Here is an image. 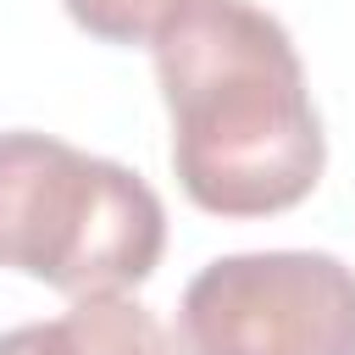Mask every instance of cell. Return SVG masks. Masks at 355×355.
I'll use <instances>...</instances> for the list:
<instances>
[{"mask_svg":"<svg viewBox=\"0 0 355 355\" xmlns=\"http://www.w3.org/2000/svg\"><path fill=\"white\" fill-rule=\"evenodd\" d=\"M172 172L211 216L294 211L327 166V133L288 28L250 0H189L155 33Z\"/></svg>","mask_w":355,"mask_h":355,"instance_id":"6da1fadb","label":"cell"},{"mask_svg":"<svg viewBox=\"0 0 355 355\" xmlns=\"http://www.w3.org/2000/svg\"><path fill=\"white\" fill-rule=\"evenodd\" d=\"M166 205L122 161L67 139L0 133V266L72 300L122 294L161 266Z\"/></svg>","mask_w":355,"mask_h":355,"instance_id":"7a4b0ae2","label":"cell"},{"mask_svg":"<svg viewBox=\"0 0 355 355\" xmlns=\"http://www.w3.org/2000/svg\"><path fill=\"white\" fill-rule=\"evenodd\" d=\"M183 355H355V266L327 250H244L178 300Z\"/></svg>","mask_w":355,"mask_h":355,"instance_id":"3957f363","label":"cell"},{"mask_svg":"<svg viewBox=\"0 0 355 355\" xmlns=\"http://www.w3.org/2000/svg\"><path fill=\"white\" fill-rule=\"evenodd\" d=\"M0 355H172L166 327L128 294H83L55 322L0 333Z\"/></svg>","mask_w":355,"mask_h":355,"instance_id":"277c9868","label":"cell"},{"mask_svg":"<svg viewBox=\"0 0 355 355\" xmlns=\"http://www.w3.org/2000/svg\"><path fill=\"white\" fill-rule=\"evenodd\" d=\"M61 6L100 44H155V33L189 0H61Z\"/></svg>","mask_w":355,"mask_h":355,"instance_id":"5b68a950","label":"cell"}]
</instances>
